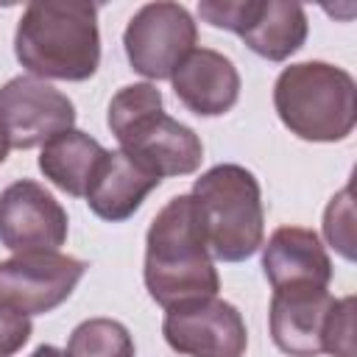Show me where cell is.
<instances>
[{
    "instance_id": "17",
    "label": "cell",
    "mask_w": 357,
    "mask_h": 357,
    "mask_svg": "<svg viewBox=\"0 0 357 357\" xmlns=\"http://www.w3.org/2000/svg\"><path fill=\"white\" fill-rule=\"evenodd\" d=\"M64 354L67 357H134V337L114 318H86L73 329Z\"/></svg>"
},
{
    "instance_id": "11",
    "label": "cell",
    "mask_w": 357,
    "mask_h": 357,
    "mask_svg": "<svg viewBox=\"0 0 357 357\" xmlns=\"http://www.w3.org/2000/svg\"><path fill=\"white\" fill-rule=\"evenodd\" d=\"M329 287H279L271 296L268 326L279 351L290 357H318L324 354L326 326L335 310Z\"/></svg>"
},
{
    "instance_id": "13",
    "label": "cell",
    "mask_w": 357,
    "mask_h": 357,
    "mask_svg": "<svg viewBox=\"0 0 357 357\" xmlns=\"http://www.w3.org/2000/svg\"><path fill=\"white\" fill-rule=\"evenodd\" d=\"M262 271L273 290L279 287H329L332 259L312 229L279 226L262 245Z\"/></svg>"
},
{
    "instance_id": "9",
    "label": "cell",
    "mask_w": 357,
    "mask_h": 357,
    "mask_svg": "<svg viewBox=\"0 0 357 357\" xmlns=\"http://www.w3.org/2000/svg\"><path fill=\"white\" fill-rule=\"evenodd\" d=\"M75 126L73 100L33 75H17L0 86V128L11 148L28 151Z\"/></svg>"
},
{
    "instance_id": "6",
    "label": "cell",
    "mask_w": 357,
    "mask_h": 357,
    "mask_svg": "<svg viewBox=\"0 0 357 357\" xmlns=\"http://www.w3.org/2000/svg\"><path fill=\"white\" fill-rule=\"evenodd\" d=\"M198 28L181 3H145L123 31V47L134 73L165 81L195 50Z\"/></svg>"
},
{
    "instance_id": "22",
    "label": "cell",
    "mask_w": 357,
    "mask_h": 357,
    "mask_svg": "<svg viewBox=\"0 0 357 357\" xmlns=\"http://www.w3.org/2000/svg\"><path fill=\"white\" fill-rule=\"evenodd\" d=\"M8 151H11V145H8V137H6V134H3V128H0V165L6 162Z\"/></svg>"
},
{
    "instance_id": "16",
    "label": "cell",
    "mask_w": 357,
    "mask_h": 357,
    "mask_svg": "<svg viewBox=\"0 0 357 357\" xmlns=\"http://www.w3.org/2000/svg\"><path fill=\"white\" fill-rule=\"evenodd\" d=\"M106 153L109 151L95 137H89L78 128H70L42 145L39 170L45 173V178L50 184H56L67 195L84 198L86 187Z\"/></svg>"
},
{
    "instance_id": "21",
    "label": "cell",
    "mask_w": 357,
    "mask_h": 357,
    "mask_svg": "<svg viewBox=\"0 0 357 357\" xmlns=\"http://www.w3.org/2000/svg\"><path fill=\"white\" fill-rule=\"evenodd\" d=\"M28 357H67L61 349H56V346H50V343H45V346H39V349H33Z\"/></svg>"
},
{
    "instance_id": "15",
    "label": "cell",
    "mask_w": 357,
    "mask_h": 357,
    "mask_svg": "<svg viewBox=\"0 0 357 357\" xmlns=\"http://www.w3.org/2000/svg\"><path fill=\"white\" fill-rule=\"evenodd\" d=\"M307 11L290 0H259L248 28L240 33L245 47L268 61H284L307 42Z\"/></svg>"
},
{
    "instance_id": "14",
    "label": "cell",
    "mask_w": 357,
    "mask_h": 357,
    "mask_svg": "<svg viewBox=\"0 0 357 357\" xmlns=\"http://www.w3.org/2000/svg\"><path fill=\"white\" fill-rule=\"evenodd\" d=\"M159 184H162L159 176H153L151 170H145L139 162H134L128 153L117 148L103 156L84 198L100 220L123 223L142 206L145 195Z\"/></svg>"
},
{
    "instance_id": "1",
    "label": "cell",
    "mask_w": 357,
    "mask_h": 357,
    "mask_svg": "<svg viewBox=\"0 0 357 357\" xmlns=\"http://www.w3.org/2000/svg\"><path fill=\"white\" fill-rule=\"evenodd\" d=\"M142 279L148 296L165 310L218 296L220 276L190 192L170 198L151 220L145 234Z\"/></svg>"
},
{
    "instance_id": "20",
    "label": "cell",
    "mask_w": 357,
    "mask_h": 357,
    "mask_svg": "<svg viewBox=\"0 0 357 357\" xmlns=\"http://www.w3.org/2000/svg\"><path fill=\"white\" fill-rule=\"evenodd\" d=\"M31 315L0 298V357H14L31 340Z\"/></svg>"
},
{
    "instance_id": "2",
    "label": "cell",
    "mask_w": 357,
    "mask_h": 357,
    "mask_svg": "<svg viewBox=\"0 0 357 357\" xmlns=\"http://www.w3.org/2000/svg\"><path fill=\"white\" fill-rule=\"evenodd\" d=\"M14 53L33 78H92L100 64L98 6L84 0L28 3L17 22Z\"/></svg>"
},
{
    "instance_id": "5",
    "label": "cell",
    "mask_w": 357,
    "mask_h": 357,
    "mask_svg": "<svg viewBox=\"0 0 357 357\" xmlns=\"http://www.w3.org/2000/svg\"><path fill=\"white\" fill-rule=\"evenodd\" d=\"M192 201L212 259L243 262L262 248L265 209L262 190L243 165H215L192 184Z\"/></svg>"
},
{
    "instance_id": "19",
    "label": "cell",
    "mask_w": 357,
    "mask_h": 357,
    "mask_svg": "<svg viewBox=\"0 0 357 357\" xmlns=\"http://www.w3.org/2000/svg\"><path fill=\"white\" fill-rule=\"evenodd\" d=\"M324 351L332 357H357L354 349V296L337 298L329 326H326V337H324Z\"/></svg>"
},
{
    "instance_id": "10",
    "label": "cell",
    "mask_w": 357,
    "mask_h": 357,
    "mask_svg": "<svg viewBox=\"0 0 357 357\" xmlns=\"http://www.w3.org/2000/svg\"><path fill=\"white\" fill-rule=\"evenodd\" d=\"M70 220L64 206L36 181L20 178L0 192V243L20 251H56L64 245Z\"/></svg>"
},
{
    "instance_id": "8",
    "label": "cell",
    "mask_w": 357,
    "mask_h": 357,
    "mask_svg": "<svg viewBox=\"0 0 357 357\" xmlns=\"http://www.w3.org/2000/svg\"><path fill=\"white\" fill-rule=\"evenodd\" d=\"M86 262L59 251H20L0 262V298L25 315H45L64 304Z\"/></svg>"
},
{
    "instance_id": "4",
    "label": "cell",
    "mask_w": 357,
    "mask_h": 357,
    "mask_svg": "<svg viewBox=\"0 0 357 357\" xmlns=\"http://www.w3.org/2000/svg\"><path fill=\"white\" fill-rule=\"evenodd\" d=\"M273 109L298 139L340 142L357 123V84L329 61H298L279 73Z\"/></svg>"
},
{
    "instance_id": "12",
    "label": "cell",
    "mask_w": 357,
    "mask_h": 357,
    "mask_svg": "<svg viewBox=\"0 0 357 357\" xmlns=\"http://www.w3.org/2000/svg\"><path fill=\"white\" fill-rule=\"evenodd\" d=\"M176 98L198 117H220L240 98V73L229 56L195 47L170 75Z\"/></svg>"
},
{
    "instance_id": "18",
    "label": "cell",
    "mask_w": 357,
    "mask_h": 357,
    "mask_svg": "<svg viewBox=\"0 0 357 357\" xmlns=\"http://www.w3.org/2000/svg\"><path fill=\"white\" fill-rule=\"evenodd\" d=\"M324 237L326 243L343 257L354 259V201H351V184H346L326 206L324 212Z\"/></svg>"
},
{
    "instance_id": "3",
    "label": "cell",
    "mask_w": 357,
    "mask_h": 357,
    "mask_svg": "<svg viewBox=\"0 0 357 357\" xmlns=\"http://www.w3.org/2000/svg\"><path fill=\"white\" fill-rule=\"evenodd\" d=\"M106 123L120 142V151L159 178L190 176L204 159L201 137L165 114L162 92L148 81L123 86L109 103Z\"/></svg>"
},
{
    "instance_id": "7",
    "label": "cell",
    "mask_w": 357,
    "mask_h": 357,
    "mask_svg": "<svg viewBox=\"0 0 357 357\" xmlns=\"http://www.w3.org/2000/svg\"><path fill=\"white\" fill-rule=\"evenodd\" d=\"M162 335L184 357H243L248 349V329L240 310L218 296L167 307Z\"/></svg>"
}]
</instances>
